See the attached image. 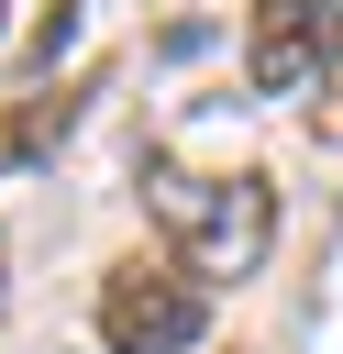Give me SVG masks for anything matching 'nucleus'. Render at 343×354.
Returning a JSON list of instances; mask_svg holds the SVG:
<instances>
[{"label": "nucleus", "instance_id": "423d86ee", "mask_svg": "<svg viewBox=\"0 0 343 354\" xmlns=\"http://www.w3.org/2000/svg\"><path fill=\"white\" fill-rule=\"evenodd\" d=\"M0 299H11V277H0Z\"/></svg>", "mask_w": 343, "mask_h": 354}, {"label": "nucleus", "instance_id": "39448f33", "mask_svg": "<svg viewBox=\"0 0 343 354\" xmlns=\"http://www.w3.org/2000/svg\"><path fill=\"white\" fill-rule=\"evenodd\" d=\"M299 111H310V133H321V144H343V55L321 66V88H310Z\"/></svg>", "mask_w": 343, "mask_h": 354}, {"label": "nucleus", "instance_id": "7ed1b4c3", "mask_svg": "<svg viewBox=\"0 0 343 354\" xmlns=\"http://www.w3.org/2000/svg\"><path fill=\"white\" fill-rule=\"evenodd\" d=\"M332 55H343V0H254V22H243V77H254L266 100H310Z\"/></svg>", "mask_w": 343, "mask_h": 354}, {"label": "nucleus", "instance_id": "f257e3e1", "mask_svg": "<svg viewBox=\"0 0 343 354\" xmlns=\"http://www.w3.org/2000/svg\"><path fill=\"white\" fill-rule=\"evenodd\" d=\"M144 210L166 232V254L210 288V277H254L266 243H277V188L266 177H210V166H177V155H144Z\"/></svg>", "mask_w": 343, "mask_h": 354}, {"label": "nucleus", "instance_id": "f03ea898", "mask_svg": "<svg viewBox=\"0 0 343 354\" xmlns=\"http://www.w3.org/2000/svg\"><path fill=\"white\" fill-rule=\"evenodd\" d=\"M89 321H100V354H188L199 321H210V288H199L177 254H122V266L100 277Z\"/></svg>", "mask_w": 343, "mask_h": 354}, {"label": "nucleus", "instance_id": "20e7f679", "mask_svg": "<svg viewBox=\"0 0 343 354\" xmlns=\"http://www.w3.org/2000/svg\"><path fill=\"white\" fill-rule=\"evenodd\" d=\"M66 111H77V100H33V111H11V122H0V155H33V144H55V133H66Z\"/></svg>", "mask_w": 343, "mask_h": 354}]
</instances>
